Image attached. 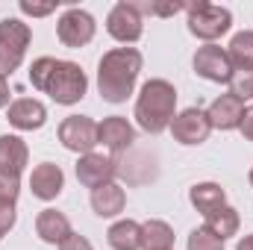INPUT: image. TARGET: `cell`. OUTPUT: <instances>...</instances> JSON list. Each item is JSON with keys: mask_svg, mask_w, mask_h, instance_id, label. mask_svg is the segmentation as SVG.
I'll return each mask as SVG.
<instances>
[{"mask_svg": "<svg viewBox=\"0 0 253 250\" xmlns=\"http://www.w3.org/2000/svg\"><path fill=\"white\" fill-rule=\"evenodd\" d=\"M53 68H56V59H53V56L36 59L33 68H30V83H33V88L44 91V88H47V80H50V74H53Z\"/></svg>", "mask_w": 253, "mask_h": 250, "instance_id": "cb8c5ba5", "label": "cell"}, {"mask_svg": "<svg viewBox=\"0 0 253 250\" xmlns=\"http://www.w3.org/2000/svg\"><path fill=\"white\" fill-rule=\"evenodd\" d=\"M141 248L144 250H171L174 248V230L165 221H147V224H141Z\"/></svg>", "mask_w": 253, "mask_h": 250, "instance_id": "603a6c76", "label": "cell"}, {"mask_svg": "<svg viewBox=\"0 0 253 250\" xmlns=\"http://www.w3.org/2000/svg\"><path fill=\"white\" fill-rule=\"evenodd\" d=\"M189 250H224V242L218 236H212L206 227H200L189 236Z\"/></svg>", "mask_w": 253, "mask_h": 250, "instance_id": "d4e9b609", "label": "cell"}, {"mask_svg": "<svg viewBox=\"0 0 253 250\" xmlns=\"http://www.w3.org/2000/svg\"><path fill=\"white\" fill-rule=\"evenodd\" d=\"M30 27L18 18H3L0 21V77L12 74L24 62V53L30 47Z\"/></svg>", "mask_w": 253, "mask_h": 250, "instance_id": "277c9868", "label": "cell"}, {"mask_svg": "<svg viewBox=\"0 0 253 250\" xmlns=\"http://www.w3.org/2000/svg\"><path fill=\"white\" fill-rule=\"evenodd\" d=\"M18 191H21L18 177H12V174H3V171H0V200H18Z\"/></svg>", "mask_w": 253, "mask_h": 250, "instance_id": "4316f807", "label": "cell"}, {"mask_svg": "<svg viewBox=\"0 0 253 250\" xmlns=\"http://www.w3.org/2000/svg\"><path fill=\"white\" fill-rule=\"evenodd\" d=\"M177 88L168 80H147L135 100V121L144 132H162L174 121Z\"/></svg>", "mask_w": 253, "mask_h": 250, "instance_id": "7a4b0ae2", "label": "cell"}, {"mask_svg": "<svg viewBox=\"0 0 253 250\" xmlns=\"http://www.w3.org/2000/svg\"><path fill=\"white\" fill-rule=\"evenodd\" d=\"M141 74V53L135 47H115L97 65V88L106 103H124Z\"/></svg>", "mask_w": 253, "mask_h": 250, "instance_id": "6da1fadb", "label": "cell"}, {"mask_svg": "<svg viewBox=\"0 0 253 250\" xmlns=\"http://www.w3.org/2000/svg\"><path fill=\"white\" fill-rule=\"evenodd\" d=\"M59 250H94V248H91V242H88V239H83V236L71 233L62 245H59Z\"/></svg>", "mask_w": 253, "mask_h": 250, "instance_id": "f1b7e54d", "label": "cell"}, {"mask_svg": "<svg viewBox=\"0 0 253 250\" xmlns=\"http://www.w3.org/2000/svg\"><path fill=\"white\" fill-rule=\"evenodd\" d=\"M36 233H39V239L47 242V245H62L74 230H71V221L65 218L62 212H56V209H42L39 218H36Z\"/></svg>", "mask_w": 253, "mask_h": 250, "instance_id": "2e32d148", "label": "cell"}, {"mask_svg": "<svg viewBox=\"0 0 253 250\" xmlns=\"http://www.w3.org/2000/svg\"><path fill=\"white\" fill-rule=\"evenodd\" d=\"M194 71L209 83H233V77H236L227 50L218 44H206L194 53Z\"/></svg>", "mask_w": 253, "mask_h": 250, "instance_id": "9c48e42d", "label": "cell"}, {"mask_svg": "<svg viewBox=\"0 0 253 250\" xmlns=\"http://www.w3.org/2000/svg\"><path fill=\"white\" fill-rule=\"evenodd\" d=\"M171 132L180 144H203L212 132V124H209V115L203 109H183L180 115H174L171 121Z\"/></svg>", "mask_w": 253, "mask_h": 250, "instance_id": "30bf717a", "label": "cell"}, {"mask_svg": "<svg viewBox=\"0 0 253 250\" xmlns=\"http://www.w3.org/2000/svg\"><path fill=\"white\" fill-rule=\"evenodd\" d=\"M3 106H9V83H6V77H0V109Z\"/></svg>", "mask_w": 253, "mask_h": 250, "instance_id": "4dcf8cb0", "label": "cell"}, {"mask_svg": "<svg viewBox=\"0 0 253 250\" xmlns=\"http://www.w3.org/2000/svg\"><path fill=\"white\" fill-rule=\"evenodd\" d=\"M227 56L233 62V71L253 74V30H245V33H236L233 36Z\"/></svg>", "mask_w": 253, "mask_h": 250, "instance_id": "ffe728a7", "label": "cell"}, {"mask_svg": "<svg viewBox=\"0 0 253 250\" xmlns=\"http://www.w3.org/2000/svg\"><path fill=\"white\" fill-rule=\"evenodd\" d=\"M27 159H30V150H27L24 138H18V135H0V171L3 174L21 177V171L27 168Z\"/></svg>", "mask_w": 253, "mask_h": 250, "instance_id": "e0dca14e", "label": "cell"}, {"mask_svg": "<svg viewBox=\"0 0 253 250\" xmlns=\"http://www.w3.org/2000/svg\"><path fill=\"white\" fill-rule=\"evenodd\" d=\"M62 186H65V174H62L59 165H53V162H42V165L33 168L30 188H33V194H36L39 200H53V197H59Z\"/></svg>", "mask_w": 253, "mask_h": 250, "instance_id": "5bb4252c", "label": "cell"}, {"mask_svg": "<svg viewBox=\"0 0 253 250\" xmlns=\"http://www.w3.org/2000/svg\"><path fill=\"white\" fill-rule=\"evenodd\" d=\"M251 97H253V85H251Z\"/></svg>", "mask_w": 253, "mask_h": 250, "instance_id": "836d02e7", "label": "cell"}, {"mask_svg": "<svg viewBox=\"0 0 253 250\" xmlns=\"http://www.w3.org/2000/svg\"><path fill=\"white\" fill-rule=\"evenodd\" d=\"M6 118H9V124L15 126V129H30L33 132V129H42L44 126L47 109H44V103H39L33 97H21V100L9 103Z\"/></svg>", "mask_w": 253, "mask_h": 250, "instance_id": "4fadbf2b", "label": "cell"}, {"mask_svg": "<svg viewBox=\"0 0 253 250\" xmlns=\"http://www.w3.org/2000/svg\"><path fill=\"white\" fill-rule=\"evenodd\" d=\"M132 141H135V129L121 115H112L103 124H97V144H103L106 150H126Z\"/></svg>", "mask_w": 253, "mask_h": 250, "instance_id": "9a60e30c", "label": "cell"}, {"mask_svg": "<svg viewBox=\"0 0 253 250\" xmlns=\"http://www.w3.org/2000/svg\"><path fill=\"white\" fill-rule=\"evenodd\" d=\"M189 200H191V206L206 218V215H212L215 209L227 206V191L218 186V183H197V186L189 191Z\"/></svg>", "mask_w": 253, "mask_h": 250, "instance_id": "d6986e66", "label": "cell"}, {"mask_svg": "<svg viewBox=\"0 0 253 250\" xmlns=\"http://www.w3.org/2000/svg\"><path fill=\"white\" fill-rule=\"evenodd\" d=\"M124 206H126V194L118 183H106V186L91 191V209L100 218H115V215L124 212Z\"/></svg>", "mask_w": 253, "mask_h": 250, "instance_id": "ac0fdd59", "label": "cell"}, {"mask_svg": "<svg viewBox=\"0 0 253 250\" xmlns=\"http://www.w3.org/2000/svg\"><path fill=\"white\" fill-rule=\"evenodd\" d=\"M245 100L242 97H236L233 91H227V94H221V97H215L212 100V106H209V124L215 126V129H236V126L242 124V118H245Z\"/></svg>", "mask_w": 253, "mask_h": 250, "instance_id": "7c38bea8", "label": "cell"}, {"mask_svg": "<svg viewBox=\"0 0 253 250\" xmlns=\"http://www.w3.org/2000/svg\"><path fill=\"white\" fill-rule=\"evenodd\" d=\"M85 88H88V80H85L83 68L77 62H62V59H56V68H53V74H50V80H47L44 94H50V97H53L56 103H62V106H74V103H80V100L85 97Z\"/></svg>", "mask_w": 253, "mask_h": 250, "instance_id": "3957f363", "label": "cell"}, {"mask_svg": "<svg viewBox=\"0 0 253 250\" xmlns=\"http://www.w3.org/2000/svg\"><path fill=\"white\" fill-rule=\"evenodd\" d=\"M206 230H209L212 236H218L221 242L233 239V236L239 233V212H236L233 206H221V209H215L212 215H206Z\"/></svg>", "mask_w": 253, "mask_h": 250, "instance_id": "7402d4cb", "label": "cell"}, {"mask_svg": "<svg viewBox=\"0 0 253 250\" xmlns=\"http://www.w3.org/2000/svg\"><path fill=\"white\" fill-rule=\"evenodd\" d=\"M59 141L71 153H91L97 144V124L88 115H68L59 124Z\"/></svg>", "mask_w": 253, "mask_h": 250, "instance_id": "8992f818", "label": "cell"}, {"mask_svg": "<svg viewBox=\"0 0 253 250\" xmlns=\"http://www.w3.org/2000/svg\"><path fill=\"white\" fill-rule=\"evenodd\" d=\"M186 9H189L191 36H197V39H203V42H215V39H221V36L233 27V15H230V9H224V6H212V3L200 0V3L186 6Z\"/></svg>", "mask_w": 253, "mask_h": 250, "instance_id": "5b68a950", "label": "cell"}, {"mask_svg": "<svg viewBox=\"0 0 253 250\" xmlns=\"http://www.w3.org/2000/svg\"><path fill=\"white\" fill-rule=\"evenodd\" d=\"M236 250H253V236H245V239L236 245Z\"/></svg>", "mask_w": 253, "mask_h": 250, "instance_id": "1f68e13d", "label": "cell"}, {"mask_svg": "<svg viewBox=\"0 0 253 250\" xmlns=\"http://www.w3.org/2000/svg\"><path fill=\"white\" fill-rule=\"evenodd\" d=\"M251 186H253V171H251Z\"/></svg>", "mask_w": 253, "mask_h": 250, "instance_id": "d6a6232c", "label": "cell"}, {"mask_svg": "<svg viewBox=\"0 0 253 250\" xmlns=\"http://www.w3.org/2000/svg\"><path fill=\"white\" fill-rule=\"evenodd\" d=\"M106 30H109V36L115 42H124V44L138 42L141 33H144V27H141V15H138L135 3H126V0L115 3L112 12H109V18H106Z\"/></svg>", "mask_w": 253, "mask_h": 250, "instance_id": "ba28073f", "label": "cell"}, {"mask_svg": "<svg viewBox=\"0 0 253 250\" xmlns=\"http://www.w3.org/2000/svg\"><path fill=\"white\" fill-rule=\"evenodd\" d=\"M115 174H118V165L109 159V156H103V153H85V156H80V162H77V180L83 183L85 188H100L106 186V183H112L115 180Z\"/></svg>", "mask_w": 253, "mask_h": 250, "instance_id": "8fae6325", "label": "cell"}, {"mask_svg": "<svg viewBox=\"0 0 253 250\" xmlns=\"http://www.w3.org/2000/svg\"><path fill=\"white\" fill-rule=\"evenodd\" d=\"M15 218H18V212H15V200H0V239L15 227Z\"/></svg>", "mask_w": 253, "mask_h": 250, "instance_id": "484cf974", "label": "cell"}, {"mask_svg": "<svg viewBox=\"0 0 253 250\" xmlns=\"http://www.w3.org/2000/svg\"><path fill=\"white\" fill-rule=\"evenodd\" d=\"M106 239H109L112 250H138L141 248V224L124 218V221H118V224L109 227Z\"/></svg>", "mask_w": 253, "mask_h": 250, "instance_id": "44dd1931", "label": "cell"}, {"mask_svg": "<svg viewBox=\"0 0 253 250\" xmlns=\"http://www.w3.org/2000/svg\"><path fill=\"white\" fill-rule=\"evenodd\" d=\"M53 9H56V3H47V6H36V3H30V0H21V12H24V15H33V18L50 15Z\"/></svg>", "mask_w": 253, "mask_h": 250, "instance_id": "83f0119b", "label": "cell"}, {"mask_svg": "<svg viewBox=\"0 0 253 250\" xmlns=\"http://www.w3.org/2000/svg\"><path fill=\"white\" fill-rule=\"evenodd\" d=\"M239 129H242V135H245L248 141H253V109H248V112H245V118H242Z\"/></svg>", "mask_w": 253, "mask_h": 250, "instance_id": "f546056e", "label": "cell"}, {"mask_svg": "<svg viewBox=\"0 0 253 250\" xmlns=\"http://www.w3.org/2000/svg\"><path fill=\"white\" fill-rule=\"evenodd\" d=\"M94 30L97 24L85 9H68L56 24V36L65 47H85L94 39Z\"/></svg>", "mask_w": 253, "mask_h": 250, "instance_id": "52a82bcc", "label": "cell"}]
</instances>
